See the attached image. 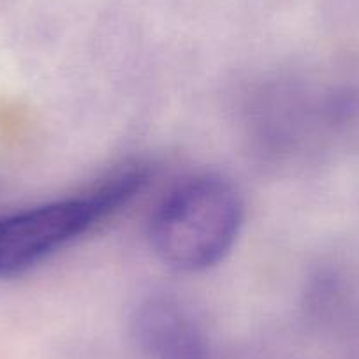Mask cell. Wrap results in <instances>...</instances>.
<instances>
[{
	"label": "cell",
	"mask_w": 359,
	"mask_h": 359,
	"mask_svg": "<svg viewBox=\"0 0 359 359\" xmlns=\"http://www.w3.org/2000/svg\"><path fill=\"white\" fill-rule=\"evenodd\" d=\"M148 178L144 165L129 164L79 194L0 217V280L25 275L111 219L141 194Z\"/></svg>",
	"instance_id": "1"
},
{
	"label": "cell",
	"mask_w": 359,
	"mask_h": 359,
	"mask_svg": "<svg viewBox=\"0 0 359 359\" xmlns=\"http://www.w3.org/2000/svg\"><path fill=\"white\" fill-rule=\"evenodd\" d=\"M243 222V198L229 180L199 175L161 199L150 217L148 238L168 268L201 273L227 257Z\"/></svg>",
	"instance_id": "2"
},
{
	"label": "cell",
	"mask_w": 359,
	"mask_h": 359,
	"mask_svg": "<svg viewBox=\"0 0 359 359\" xmlns=\"http://www.w3.org/2000/svg\"><path fill=\"white\" fill-rule=\"evenodd\" d=\"M133 334L148 359H206L201 327L185 306L171 298L155 296L141 303Z\"/></svg>",
	"instance_id": "3"
}]
</instances>
